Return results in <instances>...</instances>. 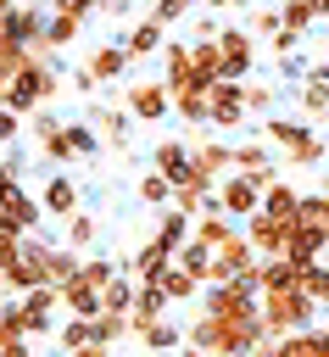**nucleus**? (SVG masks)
I'll return each mask as SVG.
<instances>
[{
	"instance_id": "nucleus-19",
	"label": "nucleus",
	"mask_w": 329,
	"mask_h": 357,
	"mask_svg": "<svg viewBox=\"0 0 329 357\" xmlns=\"http://www.w3.org/2000/svg\"><path fill=\"white\" fill-rule=\"evenodd\" d=\"M61 312H67V318H100V312H106V296H100V284H89V279H72V284H61Z\"/></svg>"
},
{
	"instance_id": "nucleus-28",
	"label": "nucleus",
	"mask_w": 329,
	"mask_h": 357,
	"mask_svg": "<svg viewBox=\"0 0 329 357\" xmlns=\"http://www.w3.org/2000/svg\"><path fill=\"white\" fill-rule=\"evenodd\" d=\"M78 268H84V251H78V245H50V284H56V290L72 284Z\"/></svg>"
},
{
	"instance_id": "nucleus-20",
	"label": "nucleus",
	"mask_w": 329,
	"mask_h": 357,
	"mask_svg": "<svg viewBox=\"0 0 329 357\" xmlns=\"http://www.w3.org/2000/svg\"><path fill=\"white\" fill-rule=\"evenodd\" d=\"M173 268V251L167 245H156V240H145L134 257H128V273L139 279V284H162V273Z\"/></svg>"
},
{
	"instance_id": "nucleus-40",
	"label": "nucleus",
	"mask_w": 329,
	"mask_h": 357,
	"mask_svg": "<svg viewBox=\"0 0 329 357\" xmlns=\"http://www.w3.org/2000/svg\"><path fill=\"white\" fill-rule=\"evenodd\" d=\"M123 268H128V262H112V257H84L78 279H89V284H100V290H106V284H112V279H117Z\"/></svg>"
},
{
	"instance_id": "nucleus-18",
	"label": "nucleus",
	"mask_w": 329,
	"mask_h": 357,
	"mask_svg": "<svg viewBox=\"0 0 329 357\" xmlns=\"http://www.w3.org/2000/svg\"><path fill=\"white\" fill-rule=\"evenodd\" d=\"M84 61H89V73H95L100 84H117V78L134 67V56H128V45H123V39H117V45H112V39H106V45H95Z\"/></svg>"
},
{
	"instance_id": "nucleus-55",
	"label": "nucleus",
	"mask_w": 329,
	"mask_h": 357,
	"mask_svg": "<svg viewBox=\"0 0 329 357\" xmlns=\"http://www.w3.org/2000/svg\"><path fill=\"white\" fill-rule=\"evenodd\" d=\"M173 357H212V351H201V346H190V340H184V346H178Z\"/></svg>"
},
{
	"instance_id": "nucleus-9",
	"label": "nucleus",
	"mask_w": 329,
	"mask_h": 357,
	"mask_svg": "<svg viewBox=\"0 0 329 357\" xmlns=\"http://www.w3.org/2000/svg\"><path fill=\"white\" fill-rule=\"evenodd\" d=\"M245 84L240 78H217L212 89H206V123L212 128H240L245 123Z\"/></svg>"
},
{
	"instance_id": "nucleus-38",
	"label": "nucleus",
	"mask_w": 329,
	"mask_h": 357,
	"mask_svg": "<svg viewBox=\"0 0 329 357\" xmlns=\"http://www.w3.org/2000/svg\"><path fill=\"white\" fill-rule=\"evenodd\" d=\"M251 357H307V329H296V335H279V340H262Z\"/></svg>"
},
{
	"instance_id": "nucleus-8",
	"label": "nucleus",
	"mask_w": 329,
	"mask_h": 357,
	"mask_svg": "<svg viewBox=\"0 0 329 357\" xmlns=\"http://www.w3.org/2000/svg\"><path fill=\"white\" fill-rule=\"evenodd\" d=\"M123 106L134 112V123H162V117L173 112V89H167L162 78H134V84L123 89Z\"/></svg>"
},
{
	"instance_id": "nucleus-48",
	"label": "nucleus",
	"mask_w": 329,
	"mask_h": 357,
	"mask_svg": "<svg viewBox=\"0 0 329 357\" xmlns=\"http://www.w3.org/2000/svg\"><path fill=\"white\" fill-rule=\"evenodd\" d=\"M190 33H195V39H217V33H223V22H217L212 11H201V6H195V17H190Z\"/></svg>"
},
{
	"instance_id": "nucleus-3",
	"label": "nucleus",
	"mask_w": 329,
	"mask_h": 357,
	"mask_svg": "<svg viewBox=\"0 0 329 357\" xmlns=\"http://www.w3.org/2000/svg\"><path fill=\"white\" fill-rule=\"evenodd\" d=\"M257 134L279 151V167H318V162H329V139L307 123V117H262L257 123Z\"/></svg>"
},
{
	"instance_id": "nucleus-36",
	"label": "nucleus",
	"mask_w": 329,
	"mask_h": 357,
	"mask_svg": "<svg viewBox=\"0 0 329 357\" xmlns=\"http://www.w3.org/2000/svg\"><path fill=\"white\" fill-rule=\"evenodd\" d=\"M279 17H284V28H296L301 39L318 28V11H312V0H279Z\"/></svg>"
},
{
	"instance_id": "nucleus-30",
	"label": "nucleus",
	"mask_w": 329,
	"mask_h": 357,
	"mask_svg": "<svg viewBox=\"0 0 329 357\" xmlns=\"http://www.w3.org/2000/svg\"><path fill=\"white\" fill-rule=\"evenodd\" d=\"M173 112L184 128H201L206 123V89H173Z\"/></svg>"
},
{
	"instance_id": "nucleus-31",
	"label": "nucleus",
	"mask_w": 329,
	"mask_h": 357,
	"mask_svg": "<svg viewBox=\"0 0 329 357\" xmlns=\"http://www.w3.org/2000/svg\"><path fill=\"white\" fill-rule=\"evenodd\" d=\"M173 262H178V268H190V273H195V279H201V284H206V268H212V245H206V240H195V234H190V240H184V245H178V251H173Z\"/></svg>"
},
{
	"instance_id": "nucleus-53",
	"label": "nucleus",
	"mask_w": 329,
	"mask_h": 357,
	"mask_svg": "<svg viewBox=\"0 0 329 357\" xmlns=\"http://www.w3.org/2000/svg\"><path fill=\"white\" fill-rule=\"evenodd\" d=\"M67 357H112V346H100V340H89V346H78V351H67Z\"/></svg>"
},
{
	"instance_id": "nucleus-39",
	"label": "nucleus",
	"mask_w": 329,
	"mask_h": 357,
	"mask_svg": "<svg viewBox=\"0 0 329 357\" xmlns=\"http://www.w3.org/2000/svg\"><path fill=\"white\" fill-rule=\"evenodd\" d=\"M245 28H251V33L268 45V39L284 28V17H279V6H257V11H245Z\"/></svg>"
},
{
	"instance_id": "nucleus-51",
	"label": "nucleus",
	"mask_w": 329,
	"mask_h": 357,
	"mask_svg": "<svg viewBox=\"0 0 329 357\" xmlns=\"http://www.w3.org/2000/svg\"><path fill=\"white\" fill-rule=\"evenodd\" d=\"M0 357H33V351H28V335H17V340H6V346H0Z\"/></svg>"
},
{
	"instance_id": "nucleus-4",
	"label": "nucleus",
	"mask_w": 329,
	"mask_h": 357,
	"mask_svg": "<svg viewBox=\"0 0 329 357\" xmlns=\"http://www.w3.org/2000/svg\"><path fill=\"white\" fill-rule=\"evenodd\" d=\"M318 301L307 296V284H290V290H262V329H268V340H279V335H296V329H312L318 324Z\"/></svg>"
},
{
	"instance_id": "nucleus-34",
	"label": "nucleus",
	"mask_w": 329,
	"mask_h": 357,
	"mask_svg": "<svg viewBox=\"0 0 329 357\" xmlns=\"http://www.w3.org/2000/svg\"><path fill=\"white\" fill-rule=\"evenodd\" d=\"M95 340V318H61L56 324V346L61 351H78V346H89Z\"/></svg>"
},
{
	"instance_id": "nucleus-58",
	"label": "nucleus",
	"mask_w": 329,
	"mask_h": 357,
	"mask_svg": "<svg viewBox=\"0 0 329 357\" xmlns=\"http://www.w3.org/2000/svg\"><path fill=\"white\" fill-rule=\"evenodd\" d=\"M11 11H17V0H0V17H11Z\"/></svg>"
},
{
	"instance_id": "nucleus-49",
	"label": "nucleus",
	"mask_w": 329,
	"mask_h": 357,
	"mask_svg": "<svg viewBox=\"0 0 329 357\" xmlns=\"http://www.w3.org/2000/svg\"><path fill=\"white\" fill-rule=\"evenodd\" d=\"M17 335H22V324H17V301H0V346L17 340Z\"/></svg>"
},
{
	"instance_id": "nucleus-33",
	"label": "nucleus",
	"mask_w": 329,
	"mask_h": 357,
	"mask_svg": "<svg viewBox=\"0 0 329 357\" xmlns=\"http://www.w3.org/2000/svg\"><path fill=\"white\" fill-rule=\"evenodd\" d=\"M95 240H100V218H95V212H84V206H78V212H72V218H67V245H78V251H89V245H95Z\"/></svg>"
},
{
	"instance_id": "nucleus-26",
	"label": "nucleus",
	"mask_w": 329,
	"mask_h": 357,
	"mask_svg": "<svg viewBox=\"0 0 329 357\" xmlns=\"http://www.w3.org/2000/svg\"><path fill=\"white\" fill-rule=\"evenodd\" d=\"M139 335V346L145 351H162V357H173L178 346H184V329L178 324H167V318H156V324H145V329H134Z\"/></svg>"
},
{
	"instance_id": "nucleus-2",
	"label": "nucleus",
	"mask_w": 329,
	"mask_h": 357,
	"mask_svg": "<svg viewBox=\"0 0 329 357\" xmlns=\"http://www.w3.org/2000/svg\"><path fill=\"white\" fill-rule=\"evenodd\" d=\"M184 340L201 346V351H212V357H251L268 340V329H262V312H245V318H212V312H201L184 329Z\"/></svg>"
},
{
	"instance_id": "nucleus-16",
	"label": "nucleus",
	"mask_w": 329,
	"mask_h": 357,
	"mask_svg": "<svg viewBox=\"0 0 329 357\" xmlns=\"http://www.w3.org/2000/svg\"><path fill=\"white\" fill-rule=\"evenodd\" d=\"M123 45H128V56H134V61H151V56H162V45H167V22H156V17L145 11V17L123 33Z\"/></svg>"
},
{
	"instance_id": "nucleus-50",
	"label": "nucleus",
	"mask_w": 329,
	"mask_h": 357,
	"mask_svg": "<svg viewBox=\"0 0 329 357\" xmlns=\"http://www.w3.org/2000/svg\"><path fill=\"white\" fill-rule=\"evenodd\" d=\"M307 357H329V324H312L307 329Z\"/></svg>"
},
{
	"instance_id": "nucleus-46",
	"label": "nucleus",
	"mask_w": 329,
	"mask_h": 357,
	"mask_svg": "<svg viewBox=\"0 0 329 357\" xmlns=\"http://www.w3.org/2000/svg\"><path fill=\"white\" fill-rule=\"evenodd\" d=\"M67 84H72V95H84V100H89L95 89H106V84H100V78L89 73V61H78V67H67Z\"/></svg>"
},
{
	"instance_id": "nucleus-25",
	"label": "nucleus",
	"mask_w": 329,
	"mask_h": 357,
	"mask_svg": "<svg viewBox=\"0 0 329 357\" xmlns=\"http://www.w3.org/2000/svg\"><path fill=\"white\" fill-rule=\"evenodd\" d=\"M296 106L307 112V117H329V78L312 67L301 84H296Z\"/></svg>"
},
{
	"instance_id": "nucleus-15",
	"label": "nucleus",
	"mask_w": 329,
	"mask_h": 357,
	"mask_svg": "<svg viewBox=\"0 0 329 357\" xmlns=\"http://www.w3.org/2000/svg\"><path fill=\"white\" fill-rule=\"evenodd\" d=\"M45 28H50V6L45 0H17V11H11V33L33 50V45H45Z\"/></svg>"
},
{
	"instance_id": "nucleus-1",
	"label": "nucleus",
	"mask_w": 329,
	"mask_h": 357,
	"mask_svg": "<svg viewBox=\"0 0 329 357\" xmlns=\"http://www.w3.org/2000/svg\"><path fill=\"white\" fill-rule=\"evenodd\" d=\"M61 50H50V45H33L28 50V61L11 73V89H6V106H17L22 117H33V112H45L61 89H67V78H61V61H56Z\"/></svg>"
},
{
	"instance_id": "nucleus-6",
	"label": "nucleus",
	"mask_w": 329,
	"mask_h": 357,
	"mask_svg": "<svg viewBox=\"0 0 329 357\" xmlns=\"http://www.w3.org/2000/svg\"><path fill=\"white\" fill-rule=\"evenodd\" d=\"M212 195H217V206H223L234 223H245L251 212H262V178H251V173H223Z\"/></svg>"
},
{
	"instance_id": "nucleus-5",
	"label": "nucleus",
	"mask_w": 329,
	"mask_h": 357,
	"mask_svg": "<svg viewBox=\"0 0 329 357\" xmlns=\"http://www.w3.org/2000/svg\"><path fill=\"white\" fill-rule=\"evenodd\" d=\"M61 312V290L56 284H39V290H28V296H17V324H22V335L33 340V335H56V318Z\"/></svg>"
},
{
	"instance_id": "nucleus-17",
	"label": "nucleus",
	"mask_w": 329,
	"mask_h": 357,
	"mask_svg": "<svg viewBox=\"0 0 329 357\" xmlns=\"http://www.w3.org/2000/svg\"><path fill=\"white\" fill-rule=\"evenodd\" d=\"M89 123L100 128V139L112 145V151H128V128H134V112L128 106H89Z\"/></svg>"
},
{
	"instance_id": "nucleus-56",
	"label": "nucleus",
	"mask_w": 329,
	"mask_h": 357,
	"mask_svg": "<svg viewBox=\"0 0 329 357\" xmlns=\"http://www.w3.org/2000/svg\"><path fill=\"white\" fill-rule=\"evenodd\" d=\"M312 11H318V22H329V0H312Z\"/></svg>"
},
{
	"instance_id": "nucleus-35",
	"label": "nucleus",
	"mask_w": 329,
	"mask_h": 357,
	"mask_svg": "<svg viewBox=\"0 0 329 357\" xmlns=\"http://www.w3.org/2000/svg\"><path fill=\"white\" fill-rule=\"evenodd\" d=\"M162 290H167V296H173V301H190V296H201V290H206V284H201V279H195V273H190V268H178V262H173V268H167V273H162Z\"/></svg>"
},
{
	"instance_id": "nucleus-12",
	"label": "nucleus",
	"mask_w": 329,
	"mask_h": 357,
	"mask_svg": "<svg viewBox=\"0 0 329 357\" xmlns=\"http://www.w3.org/2000/svg\"><path fill=\"white\" fill-rule=\"evenodd\" d=\"M329 251V223L323 218H290V245H284V257H307V262H318Z\"/></svg>"
},
{
	"instance_id": "nucleus-21",
	"label": "nucleus",
	"mask_w": 329,
	"mask_h": 357,
	"mask_svg": "<svg viewBox=\"0 0 329 357\" xmlns=\"http://www.w3.org/2000/svg\"><path fill=\"white\" fill-rule=\"evenodd\" d=\"M190 234H195V218H190V212H178V206H162V212H156V229H151V240H156V245L178 251Z\"/></svg>"
},
{
	"instance_id": "nucleus-37",
	"label": "nucleus",
	"mask_w": 329,
	"mask_h": 357,
	"mask_svg": "<svg viewBox=\"0 0 329 357\" xmlns=\"http://www.w3.org/2000/svg\"><path fill=\"white\" fill-rule=\"evenodd\" d=\"M139 201H145V206H156V212H162V206H173V178H162V173L151 167V173L139 178Z\"/></svg>"
},
{
	"instance_id": "nucleus-57",
	"label": "nucleus",
	"mask_w": 329,
	"mask_h": 357,
	"mask_svg": "<svg viewBox=\"0 0 329 357\" xmlns=\"http://www.w3.org/2000/svg\"><path fill=\"white\" fill-rule=\"evenodd\" d=\"M6 89H11V73H0V100H6Z\"/></svg>"
},
{
	"instance_id": "nucleus-10",
	"label": "nucleus",
	"mask_w": 329,
	"mask_h": 357,
	"mask_svg": "<svg viewBox=\"0 0 329 357\" xmlns=\"http://www.w3.org/2000/svg\"><path fill=\"white\" fill-rule=\"evenodd\" d=\"M190 167H195V184L217 190V178L234 173V145L229 139H195L190 145Z\"/></svg>"
},
{
	"instance_id": "nucleus-14",
	"label": "nucleus",
	"mask_w": 329,
	"mask_h": 357,
	"mask_svg": "<svg viewBox=\"0 0 329 357\" xmlns=\"http://www.w3.org/2000/svg\"><path fill=\"white\" fill-rule=\"evenodd\" d=\"M151 167H156L162 178H173V190H178V184H195V167H190V145H184V139H156Z\"/></svg>"
},
{
	"instance_id": "nucleus-47",
	"label": "nucleus",
	"mask_w": 329,
	"mask_h": 357,
	"mask_svg": "<svg viewBox=\"0 0 329 357\" xmlns=\"http://www.w3.org/2000/svg\"><path fill=\"white\" fill-rule=\"evenodd\" d=\"M307 296H312L318 307H329V268H323V262H312V273H307Z\"/></svg>"
},
{
	"instance_id": "nucleus-22",
	"label": "nucleus",
	"mask_w": 329,
	"mask_h": 357,
	"mask_svg": "<svg viewBox=\"0 0 329 357\" xmlns=\"http://www.w3.org/2000/svg\"><path fill=\"white\" fill-rule=\"evenodd\" d=\"M39 201H45V212H50V218H61V223H67V218L78 212V184H72L67 173H50V178H45V195H39Z\"/></svg>"
},
{
	"instance_id": "nucleus-43",
	"label": "nucleus",
	"mask_w": 329,
	"mask_h": 357,
	"mask_svg": "<svg viewBox=\"0 0 329 357\" xmlns=\"http://www.w3.org/2000/svg\"><path fill=\"white\" fill-rule=\"evenodd\" d=\"M173 206L190 212V218H201V206H212V190H206V184H178V190H173Z\"/></svg>"
},
{
	"instance_id": "nucleus-44",
	"label": "nucleus",
	"mask_w": 329,
	"mask_h": 357,
	"mask_svg": "<svg viewBox=\"0 0 329 357\" xmlns=\"http://www.w3.org/2000/svg\"><path fill=\"white\" fill-rule=\"evenodd\" d=\"M151 17L167 22V28H173V22H190V17H195V0H151Z\"/></svg>"
},
{
	"instance_id": "nucleus-13",
	"label": "nucleus",
	"mask_w": 329,
	"mask_h": 357,
	"mask_svg": "<svg viewBox=\"0 0 329 357\" xmlns=\"http://www.w3.org/2000/svg\"><path fill=\"white\" fill-rule=\"evenodd\" d=\"M162 84L167 89H201L195 61H190V39H167L162 45Z\"/></svg>"
},
{
	"instance_id": "nucleus-27",
	"label": "nucleus",
	"mask_w": 329,
	"mask_h": 357,
	"mask_svg": "<svg viewBox=\"0 0 329 357\" xmlns=\"http://www.w3.org/2000/svg\"><path fill=\"white\" fill-rule=\"evenodd\" d=\"M296 206H301V190L279 173V178L262 190V212H273V218H296Z\"/></svg>"
},
{
	"instance_id": "nucleus-11",
	"label": "nucleus",
	"mask_w": 329,
	"mask_h": 357,
	"mask_svg": "<svg viewBox=\"0 0 329 357\" xmlns=\"http://www.w3.org/2000/svg\"><path fill=\"white\" fill-rule=\"evenodd\" d=\"M245 240H251L262 257H284V245H290V218L251 212V218H245Z\"/></svg>"
},
{
	"instance_id": "nucleus-23",
	"label": "nucleus",
	"mask_w": 329,
	"mask_h": 357,
	"mask_svg": "<svg viewBox=\"0 0 329 357\" xmlns=\"http://www.w3.org/2000/svg\"><path fill=\"white\" fill-rule=\"evenodd\" d=\"M167 307H173V296H167L162 284H139V296H134V312H128V324H134V329H145V324L167 318Z\"/></svg>"
},
{
	"instance_id": "nucleus-29",
	"label": "nucleus",
	"mask_w": 329,
	"mask_h": 357,
	"mask_svg": "<svg viewBox=\"0 0 329 357\" xmlns=\"http://www.w3.org/2000/svg\"><path fill=\"white\" fill-rule=\"evenodd\" d=\"M78 33H84V17H72V11H50V28H45V45H50V50H67Z\"/></svg>"
},
{
	"instance_id": "nucleus-54",
	"label": "nucleus",
	"mask_w": 329,
	"mask_h": 357,
	"mask_svg": "<svg viewBox=\"0 0 329 357\" xmlns=\"http://www.w3.org/2000/svg\"><path fill=\"white\" fill-rule=\"evenodd\" d=\"M201 11H229V6H245V0H195Z\"/></svg>"
},
{
	"instance_id": "nucleus-52",
	"label": "nucleus",
	"mask_w": 329,
	"mask_h": 357,
	"mask_svg": "<svg viewBox=\"0 0 329 357\" xmlns=\"http://www.w3.org/2000/svg\"><path fill=\"white\" fill-rule=\"evenodd\" d=\"M61 11H72V17H95V11H100V0H67Z\"/></svg>"
},
{
	"instance_id": "nucleus-41",
	"label": "nucleus",
	"mask_w": 329,
	"mask_h": 357,
	"mask_svg": "<svg viewBox=\"0 0 329 357\" xmlns=\"http://www.w3.org/2000/svg\"><path fill=\"white\" fill-rule=\"evenodd\" d=\"M123 335H134L128 312H100V318H95V340H100V346H117Z\"/></svg>"
},
{
	"instance_id": "nucleus-42",
	"label": "nucleus",
	"mask_w": 329,
	"mask_h": 357,
	"mask_svg": "<svg viewBox=\"0 0 329 357\" xmlns=\"http://www.w3.org/2000/svg\"><path fill=\"white\" fill-rule=\"evenodd\" d=\"M245 84V106L257 112V117H273V100H279V84H251V78H240Z\"/></svg>"
},
{
	"instance_id": "nucleus-24",
	"label": "nucleus",
	"mask_w": 329,
	"mask_h": 357,
	"mask_svg": "<svg viewBox=\"0 0 329 357\" xmlns=\"http://www.w3.org/2000/svg\"><path fill=\"white\" fill-rule=\"evenodd\" d=\"M279 167V151L268 145V139H245V145H234V173H273Z\"/></svg>"
},
{
	"instance_id": "nucleus-7",
	"label": "nucleus",
	"mask_w": 329,
	"mask_h": 357,
	"mask_svg": "<svg viewBox=\"0 0 329 357\" xmlns=\"http://www.w3.org/2000/svg\"><path fill=\"white\" fill-rule=\"evenodd\" d=\"M257 33L245 28V22H223V33H217V50H223V78H245L251 67H257Z\"/></svg>"
},
{
	"instance_id": "nucleus-60",
	"label": "nucleus",
	"mask_w": 329,
	"mask_h": 357,
	"mask_svg": "<svg viewBox=\"0 0 329 357\" xmlns=\"http://www.w3.org/2000/svg\"><path fill=\"white\" fill-rule=\"evenodd\" d=\"M151 357H162V351H151Z\"/></svg>"
},
{
	"instance_id": "nucleus-45",
	"label": "nucleus",
	"mask_w": 329,
	"mask_h": 357,
	"mask_svg": "<svg viewBox=\"0 0 329 357\" xmlns=\"http://www.w3.org/2000/svg\"><path fill=\"white\" fill-rule=\"evenodd\" d=\"M22 123H28V117L0 100V151H6V145H22Z\"/></svg>"
},
{
	"instance_id": "nucleus-32",
	"label": "nucleus",
	"mask_w": 329,
	"mask_h": 357,
	"mask_svg": "<svg viewBox=\"0 0 329 357\" xmlns=\"http://www.w3.org/2000/svg\"><path fill=\"white\" fill-rule=\"evenodd\" d=\"M100 296H106V312H134V296H139V279H134V273L123 268V273H117V279H112V284H106Z\"/></svg>"
},
{
	"instance_id": "nucleus-59",
	"label": "nucleus",
	"mask_w": 329,
	"mask_h": 357,
	"mask_svg": "<svg viewBox=\"0 0 329 357\" xmlns=\"http://www.w3.org/2000/svg\"><path fill=\"white\" fill-rule=\"evenodd\" d=\"M312 67H318V73H323V78H329V56H323V61H312Z\"/></svg>"
}]
</instances>
